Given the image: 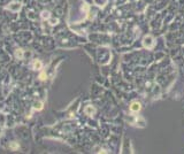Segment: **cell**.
<instances>
[{
  "instance_id": "cell-1",
  "label": "cell",
  "mask_w": 184,
  "mask_h": 154,
  "mask_svg": "<svg viewBox=\"0 0 184 154\" xmlns=\"http://www.w3.org/2000/svg\"><path fill=\"white\" fill-rule=\"evenodd\" d=\"M130 109L132 110V112H138V110L140 109V105L139 102H134L131 106H130Z\"/></svg>"
},
{
  "instance_id": "cell-2",
  "label": "cell",
  "mask_w": 184,
  "mask_h": 154,
  "mask_svg": "<svg viewBox=\"0 0 184 154\" xmlns=\"http://www.w3.org/2000/svg\"><path fill=\"white\" fill-rule=\"evenodd\" d=\"M40 67H42V63H40V61H35V62H34V68H35V69H39Z\"/></svg>"
},
{
  "instance_id": "cell-3",
  "label": "cell",
  "mask_w": 184,
  "mask_h": 154,
  "mask_svg": "<svg viewBox=\"0 0 184 154\" xmlns=\"http://www.w3.org/2000/svg\"><path fill=\"white\" fill-rule=\"evenodd\" d=\"M45 76H46V75H45L44 73H43V74H40V79H45V78H46Z\"/></svg>"
}]
</instances>
